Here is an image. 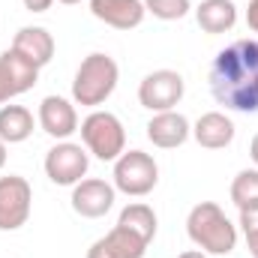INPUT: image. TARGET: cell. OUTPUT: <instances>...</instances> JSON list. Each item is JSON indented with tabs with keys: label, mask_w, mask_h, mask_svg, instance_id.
<instances>
[{
	"label": "cell",
	"mask_w": 258,
	"mask_h": 258,
	"mask_svg": "<svg viewBox=\"0 0 258 258\" xmlns=\"http://www.w3.org/2000/svg\"><path fill=\"white\" fill-rule=\"evenodd\" d=\"M207 84L219 105L258 114V39H237L222 48L210 63Z\"/></svg>",
	"instance_id": "1"
},
{
	"label": "cell",
	"mask_w": 258,
	"mask_h": 258,
	"mask_svg": "<svg viewBox=\"0 0 258 258\" xmlns=\"http://www.w3.org/2000/svg\"><path fill=\"white\" fill-rule=\"evenodd\" d=\"M186 234L201 252L210 255H228L237 246V225L225 216V210L216 201H201L189 210Z\"/></svg>",
	"instance_id": "2"
},
{
	"label": "cell",
	"mask_w": 258,
	"mask_h": 258,
	"mask_svg": "<svg viewBox=\"0 0 258 258\" xmlns=\"http://www.w3.org/2000/svg\"><path fill=\"white\" fill-rule=\"evenodd\" d=\"M117 81H120L117 60H114L111 54L93 51V54H87V57L81 60L75 78H72V99H75L78 105L96 108V105H102V102L114 93Z\"/></svg>",
	"instance_id": "3"
},
{
	"label": "cell",
	"mask_w": 258,
	"mask_h": 258,
	"mask_svg": "<svg viewBox=\"0 0 258 258\" xmlns=\"http://www.w3.org/2000/svg\"><path fill=\"white\" fill-rule=\"evenodd\" d=\"M81 141L87 147V153H93L102 162H114L123 150H126V129L120 123L117 114L111 111H99L93 108L84 120H81Z\"/></svg>",
	"instance_id": "4"
},
{
	"label": "cell",
	"mask_w": 258,
	"mask_h": 258,
	"mask_svg": "<svg viewBox=\"0 0 258 258\" xmlns=\"http://www.w3.org/2000/svg\"><path fill=\"white\" fill-rule=\"evenodd\" d=\"M159 183V165L144 150H123L114 159V189L132 198L153 192Z\"/></svg>",
	"instance_id": "5"
},
{
	"label": "cell",
	"mask_w": 258,
	"mask_h": 258,
	"mask_svg": "<svg viewBox=\"0 0 258 258\" xmlns=\"http://www.w3.org/2000/svg\"><path fill=\"white\" fill-rule=\"evenodd\" d=\"M183 90H186V84H183L180 72H174V69H156V72H150V75L141 78V84H138V102L147 111H153V114L174 111V105L183 99Z\"/></svg>",
	"instance_id": "6"
},
{
	"label": "cell",
	"mask_w": 258,
	"mask_h": 258,
	"mask_svg": "<svg viewBox=\"0 0 258 258\" xmlns=\"http://www.w3.org/2000/svg\"><path fill=\"white\" fill-rule=\"evenodd\" d=\"M87 168H90L87 147H81L75 141H57L45 153V174L57 186H75L78 180H84Z\"/></svg>",
	"instance_id": "7"
},
{
	"label": "cell",
	"mask_w": 258,
	"mask_h": 258,
	"mask_svg": "<svg viewBox=\"0 0 258 258\" xmlns=\"http://www.w3.org/2000/svg\"><path fill=\"white\" fill-rule=\"evenodd\" d=\"M33 189L24 177L6 174L0 177V231H18L30 219Z\"/></svg>",
	"instance_id": "8"
},
{
	"label": "cell",
	"mask_w": 258,
	"mask_h": 258,
	"mask_svg": "<svg viewBox=\"0 0 258 258\" xmlns=\"http://www.w3.org/2000/svg\"><path fill=\"white\" fill-rule=\"evenodd\" d=\"M114 183H105L99 177H84L72 186V210L84 219H99L114 207Z\"/></svg>",
	"instance_id": "9"
},
{
	"label": "cell",
	"mask_w": 258,
	"mask_h": 258,
	"mask_svg": "<svg viewBox=\"0 0 258 258\" xmlns=\"http://www.w3.org/2000/svg\"><path fill=\"white\" fill-rule=\"evenodd\" d=\"M36 78H39V69L30 60H24L15 48L3 51L0 54V105L9 102L12 96L27 93L36 84Z\"/></svg>",
	"instance_id": "10"
},
{
	"label": "cell",
	"mask_w": 258,
	"mask_h": 258,
	"mask_svg": "<svg viewBox=\"0 0 258 258\" xmlns=\"http://www.w3.org/2000/svg\"><path fill=\"white\" fill-rule=\"evenodd\" d=\"M39 126L51 138L66 141L72 132H78V111L63 96H45L39 102Z\"/></svg>",
	"instance_id": "11"
},
{
	"label": "cell",
	"mask_w": 258,
	"mask_h": 258,
	"mask_svg": "<svg viewBox=\"0 0 258 258\" xmlns=\"http://www.w3.org/2000/svg\"><path fill=\"white\" fill-rule=\"evenodd\" d=\"M90 12L114 30H132L147 15L144 0H90Z\"/></svg>",
	"instance_id": "12"
},
{
	"label": "cell",
	"mask_w": 258,
	"mask_h": 258,
	"mask_svg": "<svg viewBox=\"0 0 258 258\" xmlns=\"http://www.w3.org/2000/svg\"><path fill=\"white\" fill-rule=\"evenodd\" d=\"M144 129H147V138H150L156 147H162V150L180 147V144H186V138L192 135L189 120H186L180 111H159V114H153V117L147 120Z\"/></svg>",
	"instance_id": "13"
},
{
	"label": "cell",
	"mask_w": 258,
	"mask_h": 258,
	"mask_svg": "<svg viewBox=\"0 0 258 258\" xmlns=\"http://www.w3.org/2000/svg\"><path fill=\"white\" fill-rule=\"evenodd\" d=\"M147 249V243L132 234L123 225H114L105 237H99L90 249H87V258H141Z\"/></svg>",
	"instance_id": "14"
},
{
	"label": "cell",
	"mask_w": 258,
	"mask_h": 258,
	"mask_svg": "<svg viewBox=\"0 0 258 258\" xmlns=\"http://www.w3.org/2000/svg\"><path fill=\"white\" fill-rule=\"evenodd\" d=\"M12 48L24 60H30L36 69H42V66L51 63V57H54V36L45 27H21L15 33V39H12Z\"/></svg>",
	"instance_id": "15"
},
{
	"label": "cell",
	"mask_w": 258,
	"mask_h": 258,
	"mask_svg": "<svg viewBox=\"0 0 258 258\" xmlns=\"http://www.w3.org/2000/svg\"><path fill=\"white\" fill-rule=\"evenodd\" d=\"M192 138L207 150H222V147H228L234 141V123L222 111H207V114H201L195 120Z\"/></svg>",
	"instance_id": "16"
},
{
	"label": "cell",
	"mask_w": 258,
	"mask_h": 258,
	"mask_svg": "<svg viewBox=\"0 0 258 258\" xmlns=\"http://www.w3.org/2000/svg\"><path fill=\"white\" fill-rule=\"evenodd\" d=\"M195 21L204 33H228L237 24V6L234 0H201Z\"/></svg>",
	"instance_id": "17"
},
{
	"label": "cell",
	"mask_w": 258,
	"mask_h": 258,
	"mask_svg": "<svg viewBox=\"0 0 258 258\" xmlns=\"http://www.w3.org/2000/svg\"><path fill=\"white\" fill-rule=\"evenodd\" d=\"M33 135V114L24 105H3L0 108V138L6 144H21Z\"/></svg>",
	"instance_id": "18"
},
{
	"label": "cell",
	"mask_w": 258,
	"mask_h": 258,
	"mask_svg": "<svg viewBox=\"0 0 258 258\" xmlns=\"http://www.w3.org/2000/svg\"><path fill=\"white\" fill-rule=\"evenodd\" d=\"M117 225L129 228V231H132V234H138L144 243H150V240H153V234H156V213H153V207H147V204L135 201V204H126V207L120 210Z\"/></svg>",
	"instance_id": "19"
},
{
	"label": "cell",
	"mask_w": 258,
	"mask_h": 258,
	"mask_svg": "<svg viewBox=\"0 0 258 258\" xmlns=\"http://www.w3.org/2000/svg\"><path fill=\"white\" fill-rule=\"evenodd\" d=\"M231 201L237 204V210L258 204V168H243L231 180Z\"/></svg>",
	"instance_id": "20"
},
{
	"label": "cell",
	"mask_w": 258,
	"mask_h": 258,
	"mask_svg": "<svg viewBox=\"0 0 258 258\" xmlns=\"http://www.w3.org/2000/svg\"><path fill=\"white\" fill-rule=\"evenodd\" d=\"M144 9L159 21H180L192 9L189 0H144Z\"/></svg>",
	"instance_id": "21"
},
{
	"label": "cell",
	"mask_w": 258,
	"mask_h": 258,
	"mask_svg": "<svg viewBox=\"0 0 258 258\" xmlns=\"http://www.w3.org/2000/svg\"><path fill=\"white\" fill-rule=\"evenodd\" d=\"M240 228H243V234L258 231V204L255 207H243V210H240Z\"/></svg>",
	"instance_id": "22"
},
{
	"label": "cell",
	"mask_w": 258,
	"mask_h": 258,
	"mask_svg": "<svg viewBox=\"0 0 258 258\" xmlns=\"http://www.w3.org/2000/svg\"><path fill=\"white\" fill-rule=\"evenodd\" d=\"M246 24L249 30L258 33V0H249V9H246Z\"/></svg>",
	"instance_id": "23"
},
{
	"label": "cell",
	"mask_w": 258,
	"mask_h": 258,
	"mask_svg": "<svg viewBox=\"0 0 258 258\" xmlns=\"http://www.w3.org/2000/svg\"><path fill=\"white\" fill-rule=\"evenodd\" d=\"M51 3L54 0H24V9L27 12H45V9H51Z\"/></svg>",
	"instance_id": "24"
},
{
	"label": "cell",
	"mask_w": 258,
	"mask_h": 258,
	"mask_svg": "<svg viewBox=\"0 0 258 258\" xmlns=\"http://www.w3.org/2000/svg\"><path fill=\"white\" fill-rule=\"evenodd\" d=\"M246 249H249V255L252 258H258V231L246 234Z\"/></svg>",
	"instance_id": "25"
},
{
	"label": "cell",
	"mask_w": 258,
	"mask_h": 258,
	"mask_svg": "<svg viewBox=\"0 0 258 258\" xmlns=\"http://www.w3.org/2000/svg\"><path fill=\"white\" fill-rule=\"evenodd\" d=\"M177 258H207V252H201V249H186V252H180Z\"/></svg>",
	"instance_id": "26"
},
{
	"label": "cell",
	"mask_w": 258,
	"mask_h": 258,
	"mask_svg": "<svg viewBox=\"0 0 258 258\" xmlns=\"http://www.w3.org/2000/svg\"><path fill=\"white\" fill-rule=\"evenodd\" d=\"M249 156H252V162L258 165V135L252 138V144H249Z\"/></svg>",
	"instance_id": "27"
},
{
	"label": "cell",
	"mask_w": 258,
	"mask_h": 258,
	"mask_svg": "<svg viewBox=\"0 0 258 258\" xmlns=\"http://www.w3.org/2000/svg\"><path fill=\"white\" fill-rule=\"evenodd\" d=\"M3 165H6V141L0 138V168H3Z\"/></svg>",
	"instance_id": "28"
},
{
	"label": "cell",
	"mask_w": 258,
	"mask_h": 258,
	"mask_svg": "<svg viewBox=\"0 0 258 258\" xmlns=\"http://www.w3.org/2000/svg\"><path fill=\"white\" fill-rule=\"evenodd\" d=\"M60 3H66V6H75V3H81V0H60Z\"/></svg>",
	"instance_id": "29"
}]
</instances>
